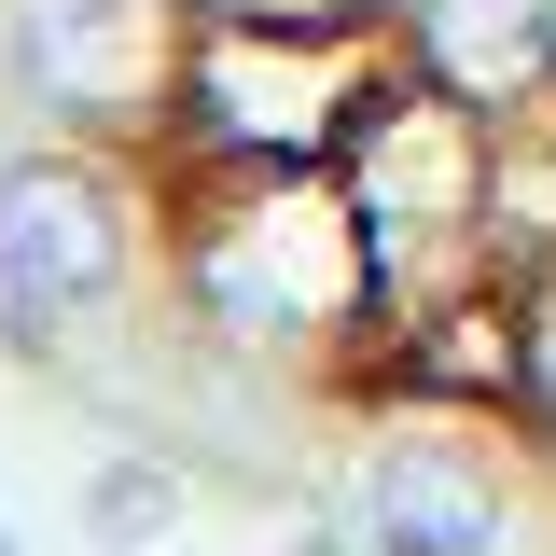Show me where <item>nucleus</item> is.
Masks as SVG:
<instances>
[{
    "instance_id": "obj_1",
    "label": "nucleus",
    "mask_w": 556,
    "mask_h": 556,
    "mask_svg": "<svg viewBox=\"0 0 556 556\" xmlns=\"http://www.w3.org/2000/svg\"><path fill=\"white\" fill-rule=\"evenodd\" d=\"M112 278H126V208H112V181L70 167V153H14L0 167V334L42 348Z\"/></svg>"
},
{
    "instance_id": "obj_2",
    "label": "nucleus",
    "mask_w": 556,
    "mask_h": 556,
    "mask_svg": "<svg viewBox=\"0 0 556 556\" xmlns=\"http://www.w3.org/2000/svg\"><path fill=\"white\" fill-rule=\"evenodd\" d=\"M28 84L56 112H126L153 98V56H167V0H28Z\"/></svg>"
},
{
    "instance_id": "obj_3",
    "label": "nucleus",
    "mask_w": 556,
    "mask_h": 556,
    "mask_svg": "<svg viewBox=\"0 0 556 556\" xmlns=\"http://www.w3.org/2000/svg\"><path fill=\"white\" fill-rule=\"evenodd\" d=\"M376 556H501V515L459 459H390L376 473Z\"/></svg>"
},
{
    "instance_id": "obj_4",
    "label": "nucleus",
    "mask_w": 556,
    "mask_h": 556,
    "mask_svg": "<svg viewBox=\"0 0 556 556\" xmlns=\"http://www.w3.org/2000/svg\"><path fill=\"white\" fill-rule=\"evenodd\" d=\"M543 56H556L543 0H431V70L459 98H515V84H543Z\"/></svg>"
},
{
    "instance_id": "obj_5",
    "label": "nucleus",
    "mask_w": 556,
    "mask_h": 556,
    "mask_svg": "<svg viewBox=\"0 0 556 556\" xmlns=\"http://www.w3.org/2000/svg\"><path fill=\"white\" fill-rule=\"evenodd\" d=\"M167 515H181V486L153 473V459H112V473L84 486V529H98V543H153Z\"/></svg>"
},
{
    "instance_id": "obj_6",
    "label": "nucleus",
    "mask_w": 556,
    "mask_h": 556,
    "mask_svg": "<svg viewBox=\"0 0 556 556\" xmlns=\"http://www.w3.org/2000/svg\"><path fill=\"white\" fill-rule=\"evenodd\" d=\"M292 556H348V543H334V529H306V543H292Z\"/></svg>"
},
{
    "instance_id": "obj_7",
    "label": "nucleus",
    "mask_w": 556,
    "mask_h": 556,
    "mask_svg": "<svg viewBox=\"0 0 556 556\" xmlns=\"http://www.w3.org/2000/svg\"><path fill=\"white\" fill-rule=\"evenodd\" d=\"M0 556H14V529H0Z\"/></svg>"
}]
</instances>
